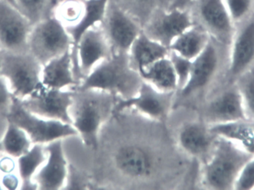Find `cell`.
Here are the masks:
<instances>
[{
    "instance_id": "cell-1",
    "label": "cell",
    "mask_w": 254,
    "mask_h": 190,
    "mask_svg": "<svg viewBox=\"0 0 254 190\" xmlns=\"http://www.w3.org/2000/svg\"><path fill=\"white\" fill-rule=\"evenodd\" d=\"M117 101L116 96L108 93L74 89L70 108L71 125L85 146L98 149L101 131L115 113Z\"/></svg>"
},
{
    "instance_id": "cell-2",
    "label": "cell",
    "mask_w": 254,
    "mask_h": 190,
    "mask_svg": "<svg viewBox=\"0 0 254 190\" xmlns=\"http://www.w3.org/2000/svg\"><path fill=\"white\" fill-rule=\"evenodd\" d=\"M142 83L143 79L131 66L128 53L113 52L83 78L75 89L103 91L119 99H127L137 94Z\"/></svg>"
},
{
    "instance_id": "cell-3",
    "label": "cell",
    "mask_w": 254,
    "mask_h": 190,
    "mask_svg": "<svg viewBox=\"0 0 254 190\" xmlns=\"http://www.w3.org/2000/svg\"><path fill=\"white\" fill-rule=\"evenodd\" d=\"M217 137L210 156L200 164L199 185L205 190H234L240 170L253 155L240 145Z\"/></svg>"
},
{
    "instance_id": "cell-4",
    "label": "cell",
    "mask_w": 254,
    "mask_h": 190,
    "mask_svg": "<svg viewBox=\"0 0 254 190\" xmlns=\"http://www.w3.org/2000/svg\"><path fill=\"white\" fill-rule=\"evenodd\" d=\"M228 47L210 38L208 44L192 61L190 74L186 85L178 91V99L196 98L199 102L223 80L228 61Z\"/></svg>"
},
{
    "instance_id": "cell-5",
    "label": "cell",
    "mask_w": 254,
    "mask_h": 190,
    "mask_svg": "<svg viewBox=\"0 0 254 190\" xmlns=\"http://www.w3.org/2000/svg\"><path fill=\"white\" fill-rule=\"evenodd\" d=\"M198 114L209 126L250 120L237 85L228 82H221L205 95L199 102Z\"/></svg>"
},
{
    "instance_id": "cell-6",
    "label": "cell",
    "mask_w": 254,
    "mask_h": 190,
    "mask_svg": "<svg viewBox=\"0 0 254 190\" xmlns=\"http://www.w3.org/2000/svg\"><path fill=\"white\" fill-rule=\"evenodd\" d=\"M6 119L23 129L34 144H48L55 140L77 137V131L71 124L37 116L27 110L21 104L20 99L13 95Z\"/></svg>"
},
{
    "instance_id": "cell-7",
    "label": "cell",
    "mask_w": 254,
    "mask_h": 190,
    "mask_svg": "<svg viewBox=\"0 0 254 190\" xmlns=\"http://www.w3.org/2000/svg\"><path fill=\"white\" fill-rule=\"evenodd\" d=\"M155 151L144 143L125 140L113 153L116 171L125 179L145 182L152 179L159 168L160 160Z\"/></svg>"
},
{
    "instance_id": "cell-8",
    "label": "cell",
    "mask_w": 254,
    "mask_h": 190,
    "mask_svg": "<svg viewBox=\"0 0 254 190\" xmlns=\"http://www.w3.org/2000/svg\"><path fill=\"white\" fill-rule=\"evenodd\" d=\"M28 45V52L44 66L72 49L74 43L66 28L52 15L33 25Z\"/></svg>"
},
{
    "instance_id": "cell-9",
    "label": "cell",
    "mask_w": 254,
    "mask_h": 190,
    "mask_svg": "<svg viewBox=\"0 0 254 190\" xmlns=\"http://www.w3.org/2000/svg\"><path fill=\"white\" fill-rule=\"evenodd\" d=\"M43 67L29 52H3L0 76L8 80L12 94L23 99L41 85Z\"/></svg>"
},
{
    "instance_id": "cell-10",
    "label": "cell",
    "mask_w": 254,
    "mask_h": 190,
    "mask_svg": "<svg viewBox=\"0 0 254 190\" xmlns=\"http://www.w3.org/2000/svg\"><path fill=\"white\" fill-rule=\"evenodd\" d=\"M176 94L158 91L143 81L135 95L127 99L118 98L115 113L133 110L149 120L164 123L174 106Z\"/></svg>"
},
{
    "instance_id": "cell-11",
    "label": "cell",
    "mask_w": 254,
    "mask_h": 190,
    "mask_svg": "<svg viewBox=\"0 0 254 190\" xmlns=\"http://www.w3.org/2000/svg\"><path fill=\"white\" fill-rule=\"evenodd\" d=\"M188 10L194 22L206 30L211 38L222 46H229L236 25L224 0H193Z\"/></svg>"
},
{
    "instance_id": "cell-12",
    "label": "cell",
    "mask_w": 254,
    "mask_h": 190,
    "mask_svg": "<svg viewBox=\"0 0 254 190\" xmlns=\"http://www.w3.org/2000/svg\"><path fill=\"white\" fill-rule=\"evenodd\" d=\"M254 65V11L236 25L228 46L226 70L222 82L234 83Z\"/></svg>"
},
{
    "instance_id": "cell-13",
    "label": "cell",
    "mask_w": 254,
    "mask_h": 190,
    "mask_svg": "<svg viewBox=\"0 0 254 190\" xmlns=\"http://www.w3.org/2000/svg\"><path fill=\"white\" fill-rule=\"evenodd\" d=\"M74 90L48 88L43 83L28 96L20 99L28 111L40 117L56 119L71 124L70 108Z\"/></svg>"
},
{
    "instance_id": "cell-14",
    "label": "cell",
    "mask_w": 254,
    "mask_h": 190,
    "mask_svg": "<svg viewBox=\"0 0 254 190\" xmlns=\"http://www.w3.org/2000/svg\"><path fill=\"white\" fill-rule=\"evenodd\" d=\"M71 52L74 73L77 69L80 80L113 54L111 45L101 25L85 31L78 43L73 46Z\"/></svg>"
},
{
    "instance_id": "cell-15",
    "label": "cell",
    "mask_w": 254,
    "mask_h": 190,
    "mask_svg": "<svg viewBox=\"0 0 254 190\" xmlns=\"http://www.w3.org/2000/svg\"><path fill=\"white\" fill-rule=\"evenodd\" d=\"M31 21L13 4L0 0V49L3 52H28Z\"/></svg>"
},
{
    "instance_id": "cell-16",
    "label": "cell",
    "mask_w": 254,
    "mask_h": 190,
    "mask_svg": "<svg viewBox=\"0 0 254 190\" xmlns=\"http://www.w3.org/2000/svg\"><path fill=\"white\" fill-rule=\"evenodd\" d=\"M101 27L111 45L113 52L128 53L130 48L141 32V25L110 0Z\"/></svg>"
},
{
    "instance_id": "cell-17",
    "label": "cell",
    "mask_w": 254,
    "mask_h": 190,
    "mask_svg": "<svg viewBox=\"0 0 254 190\" xmlns=\"http://www.w3.org/2000/svg\"><path fill=\"white\" fill-rule=\"evenodd\" d=\"M195 24L189 10L161 9L149 18L143 31L152 40L170 49L173 40Z\"/></svg>"
},
{
    "instance_id": "cell-18",
    "label": "cell",
    "mask_w": 254,
    "mask_h": 190,
    "mask_svg": "<svg viewBox=\"0 0 254 190\" xmlns=\"http://www.w3.org/2000/svg\"><path fill=\"white\" fill-rule=\"evenodd\" d=\"M217 137L198 115L196 119L188 121L180 127L176 143L185 156L201 164L210 156Z\"/></svg>"
},
{
    "instance_id": "cell-19",
    "label": "cell",
    "mask_w": 254,
    "mask_h": 190,
    "mask_svg": "<svg viewBox=\"0 0 254 190\" xmlns=\"http://www.w3.org/2000/svg\"><path fill=\"white\" fill-rule=\"evenodd\" d=\"M47 159L46 164L34 176L39 190L64 189L69 166L64 153L63 140H55L45 146Z\"/></svg>"
},
{
    "instance_id": "cell-20",
    "label": "cell",
    "mask_w": 254,
    "mask_h": 190,
    "mask_svg": "<svg viewBox=\"0 0 254 190\" xmlns=\"http://www.w3.org/2000/svg\"><path fill=\"white\" fill-rule=\"evenodd\" d=\"M71 50L43 66L41 79L45 86L59 90H73L78 86L80 80L74 73Z\"/></svg>"
},
{
    "instance_id": "cell-21",
    "label": "cell",
    "mask_w": 254,
    "mask_h": 190,
    "mask_svg": "<svg viewBox=\"0 0 254 190\" xmlns=\"http://www.w3.org/2000/svg\"><path fill=\"white\" fill-rule=\"evenodd\" d=\"M169 53V48L152 40L142 30L133 42L128 57L131 66L139 73L155 61L168 56Z\"/></svg>"
},
{
    "instance_id": "cell-22",
    "label": "cell",
    "mask_w": 254,
    "mask_h": 190,
    "mask_svg": "<svg viewBox=\"0 0 254 190\" xmlns=\"http://www.w3.org/2000/svg\"><path fill=\"white\" fill-rule=\"evenodd\" d=\"M210 38L206 30L195 23L173 40L170 50L192 61L205 49Z\"/></svg>"
},
{
    "instance_id": "cell-23",
    "label": "cell",
    "mask_w": 254,
    "mask_h": 190,
    "mask_svg": "<svg viewBox=\"0 0 254 190\" xmlns=\"http://www.w3.org/2000/svg\"><path fill=\"white\" fill-rule=\"evenodd\" d=\"M139 73L143 81L158 91L165 93L178 91L177 76L169 55L155 61Z\"/></svg>"
},
{
    "instance_id": "cell-24",
    "label": "cell",
    "mask_w": 254,
    "mask_h": 190,
    "mask_svg": "<svg viewBox=\"0 0 254 190\" xmlns=\"http://www.w3.org/2000/svg\"><path fill=\"white\" fill-rule=\"evenodd\" d=\"M213 134L240 145L249 152L254 143V122L240 120L210 126ZM250 153V152H249Z\"/></svg>"
},
{
    "instance_id": "cell-25",
    "label": "cell",
    "mask_w": 254,
    "mask_h": 190,
    "mask_svg": "<svg viewBox=\"0 0 254 190\" xmlns=\"http://www.w3.org/2000/svg\"><path fill=\"white\" fill-rule=\"evenodd\" d=\"M47 159V154L44 145L34 144L25 155L18 160L19 176L22 181V188L24 190L38 189V185L31 181L39 167H41Z\"/></svg>"
},
{
    "instance_id": "cell-26",
    "label": "cell",
    "mask_w": 254,
    "mask_h": 190,
    "mask_svg": "<svg viewBox=\"0 0 254 190\" xmlns=\"http://www.w3.org/2000/svg\"><path fill=\"white\" fill-rule=\"evenodd\" d=\"M119 7L132 16L142 28L155 12L170 9L175 0H113Z\"/></svg>"
},
{
    "instance_id": "cell-27",
    "label": "cell",
    "mask_w": 254,
    "mask_h": 190,
    "mask_svg": "<svg viewBox=\"0 0 254 190\" xmlns=\"http://www.w3.org/2000/svg\"><path fill=\"white\" fill-rule=\"evenodd\" d=\"M110 0H85L86 11L81 22L74 28L67 29L72 38L74 46L78 43L83 33L104 21Z\"/></svg>"
},
{
    "instance_id": "cell-28",
    "label": "cell",
    "mask_w": 254,
    "mask_h": 190,
    "mask_svg": "<svg viewBox=\"0 0 254 190\" xmlns=\"http://www.w3.org/2000/svg\"><path fill=\"white\" fill-rule=\"evenodd\" d=\"M85 11V0H61L55 5L52 15L68 29L81 22Z\"/></svg>"
},
{
    "instance_id": "cell-29",
    "label": "cell",
    "mask_w": 254,
    "mask_h": 190,
    "mask_svg": "<svg viewBox=\"0 0 254 190\" xmlns=\"http://www.w3.org/2000/svg\"><path fill=\"white\" fill-rule=\"evenodd\" d=\"M1 144L2 151L7 155L19 158L30 150L31 141L23 129L8 122V126Z\"/></svg>"
},
{
    "instance_id": "cell-30",
    "label": "cell",
    "mask_w": 254,
    "mask_h": 190,
    "mask_svg": "<svg viewBox=\"0 0 254 190\" xmlns=\"http://www.w3.org/2000/svg\"><path fill=\"white\" fill-rule=\"evenodd\" d=\"M58 0H16L17 8L33 25L52 16Z\"/></svg>"
},
{
    "instance_id": "cell-31",
    "label": "cell",
    "mask_w": 254,
    "mask_h": 190,
    "mask_svg": "<svg viewBox=\"0 0 254 190\" xmlns=\"http://www.w3.org/2000/svg\"><path fill=\"white\" fill-rule=\"evenodd\" d=\"M241 95L248 117L254 122V65L234 82Z\"/></svg>"
},
{
    "instance_id": "cell-32",
    "label": "cell",
    "mask_w": 254,
    "mask_h": 190,
    "mask_svg": "<svg viewBox=\"0 0 254 190\" xmlns=\"http://www.w3.org/2000/svg\"><path fill=\"white\" fill-rule=\"evenodd\" d=\"M234 25L249 17L254 11V0H224Z\"/></svg>"
},
{
    "instance_id": "cell-33",
    "label": "cell",
    "mask_w": 254,
    "mask_h": 190,
    "mask_svg": "<svg viewBox=\"0 0 254 190\" xmlns=\"http://www.w3.org/2000/svg\"><path fill=\"white\" fill-rule=\"evenodd\" d=\"M169 58L173 64L175 73L177 76L178 91H179L188 82L190 74L191 67H192V61L187 59L170 50Z\"/></svg>"
},
{
    "instance_id": "cell-34",
    "label": "cell",
    "mask_w": 254,
    "mask_h": 190,
    "mask_svg": "<svg viewBox=\"0 0 254 190\" xmlns=\"http://www.w3.org/2000/svg\"><path fill=\"white\" fill-rule=\"evenodd\" d=\"M234 190H254V156L240 170L234 187Z\"/></svg>"
},
{
    "instance_id": "cell-35",
    "label": "cell",
    "mask_w": 254,
    "mask_h": 190,
    "mask_svg": "<svg viewBox=\"0 0 254 190\" xmlns=\"http://www.w3.org/2000/svg\"><path fill=\"white\" fill-rule=\"evenodd\" d=\"M11 91L6 85L5 79L0 76V116H7L12 103Z\"/></svg>"
},
{
    "instance_id": "cell-36",
    "label": "cell",
    "mask_w": 254,
    "mask_h": 190,
    "mask_svg": "<svg viewBox=\"0 0 254 190\" xmlns=\"http://www.w3.org/2000/svg\"><path fill=\"white\" fill-rule=\"evenodd\" d=\"M2 185L7 190H16L19 185V181L14 175L7 173L3 177Z\"/></svg>"
},
{
    "instance_id": "cell-37",
    "label": "cell",
    "mask_w": 254,
    "mask_h": 190,
    "mask_svg": "<svg viewBox=\"0 0 254 190\" xmlns=\"http://www.w3.org/2000/svg\"><path fill=\"white\" fill-rule=\"evenodd\" d=\"M14 169L15 163L11 158L5 157L0 160V170L3 173L5 174L11 173Z\"/></svg>"
},
{
    "instance_id": "cell-38",
    "label": "cell",
    "mask_w": 254,
    "mask_h": 190,
    "mask_svg": "<svg viewBox=\"0 0 254 190\" xmlns=\"http://www.w3.org/2000/svg\"><path fill=\"white\" fill-rule=\"evenodd\" d=\"M193 0H175L170 9L177 8L188 10Z\"/></svg>"
},
{
    "instance_id": "cell-39",
    "label": "cell",
    "mask_w": 254,
    "mask_h": 190,
    "mask_svg": "<svg viewBox=\"0 0 254 190\" xmlns=\"http://www.w3.org/2000/svg\"><path fill=\"white\" fill-rule=\"evenodd\" d=\"M4 1H7V2L10 3V4H13L15 7H17V6H16V0H4Z\"/></svg>"
},
{
    "instance_id": "cell-40",
    "label": "cell",
    "mask_w": 254,
    "mask_h": 190,
    "mask_svg": "<svg viewBox=\"0 0 254 190\" xmlns=\"http://www.w3.org/2000/svg\"><path fill=\"white\" fill-rule=\"evenodd\" d=\"M251 154L254 156V143L252 145V148H251L250 151H249Z\"/></svg>"
},
{
    "instance_id": "cell-41",
    "label": "cell",
    "mask_w": 254,
    "mask_h": 190,
    "mask_svg": "<svg viewBox=\"0 0 254 190\" xmlns=\"http://www.w3.org/2000/svg\"><path fill=\"white\" fill-rule=\"evenodd\" d=\"M3 51L0 49V62H1V56H2Z\"/></svg>"
},
{
    "instance_id": "cell-42",
    "label": "cell",
    "mask_w": 254,
    "mask_h": 190,
    "mask_svg": "<svg viewBox=\"0 0 254 190\" xmlns=\"http://www.w3.org/2000/svg\"><path fill=\"white\" fill-rule=\"evenodd\" d=\"M1 151H2V147H1V144L0 143V152H1Z\"/></svg>"
},
{
    "instance_id": "cell-43",
    "label": "cell",
    "mask_w": 254,
    "mask_h": 190,
    "mask_svg": "<svg viewBox=\"0 0 254 190\" xmlns=\"http://www.w3.org/2000/svg\"><path fill=\"white\" fill-rule=\"evenodd\" d=\"M58 1H61V0H58Z\"/></svg>"
}]
</instances>
